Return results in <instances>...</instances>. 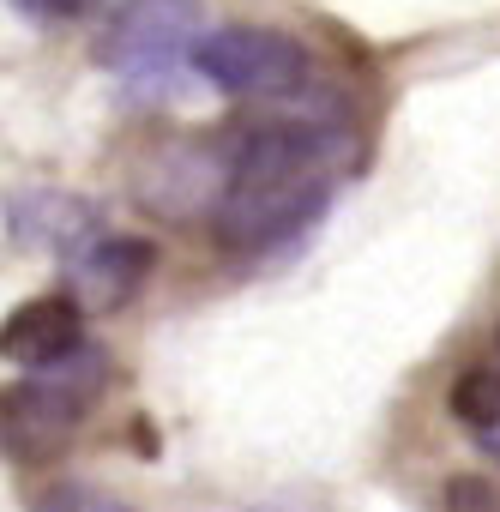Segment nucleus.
Wrapping results in <instances>:
<instances>
[{"mask_svg":"<svg viewBox=\"0 0 500 512\" xmlns=\"http://www.w3.org/2000/svg\"><path fill=\"white\" fill-rule=\"evenodd\" d=\"M193 73L223 97L290 103L314 85V55L290 31H272V25H217V31H199Z\"/></svg>","mask_w":500,"mask_h":512,"instance_id":"nucleus-1","label":"nucleus"},{"mask_svg":"<svg viewBox=\"0 0 500 512\" xmlns=\"http://www.w3.org/2000/svg\"><path fill=\"white\" fill-rule=\"evenodd\" d=\"M193 13L199 0H133L97 37V67L115 73L133 97H169L181 61L193 67Z\"/></svg>","mask_w":500,"mask_h":512,"instance_id":"nucleus-2","label":"nucleus"},{"mask_svg":"<svg viewBox=\"0 0 500 512\" xmlns=\"http://www.w3.org/2000/svg\"><path fill=\"white\" fill-rule=\"evenodd\" d=\"M332 205V175L308 181H229L211 205V235L223 253H272L320 223Z\"/></svg>","mask_w":500,"mask_h":512,"instance_id":"nucleus-3","label":"nucleus"},{"mask_svg":"<svg viewBox=\"0 0 500 512\" xmlns=\"http://www.w3.org/2000/svg\"><path fill=\"white\" fill-rule=\"evenodd\" d=\"M103 386H109V356H103L97 344H85V350H73L67 362L37 368L31 380H19V386L7 392V440H13V452L25 458V452H37V446L67 440V434L91 416V404L103 398Z\"/></svg>","mask_w":500,"mask_h":512,"instance_id":"nucleus-4","label":"nucleus"},{"mask_svg":"<svg viewBox=\"0 0 500 512\" xmlns=\"http://www.w3.org/2000/svg\"><path fill=\"white\" fill-rule=\"evenodd\" d=\"M7 235L13 247H43V253H85L91 241H103V211L79 193H61V187H37V193H13L7 199Z\"/></svg>","mask_w":500,"mask_h":512,"instance_id":"nucleus-5","label":"nucleus"},{"mask_svg":"<svg viewBox=\"0 0 500 512\" xmlns=\"http://www.w3.org/2000/svg\"><path fill=\"white\" fill-rule=\"evenodd\" d=\"M151 266H157V247L145 235H103V241H91L85 253L67 260V278H73V296L85 308L109 314V308H127L145 290Z\"/></svg>","mask_w":500,"mask_h":512,"instance_id":"nucleus-6","label":"nucleus"},{"mask_svg":"<svg viewBox=\"0 0 500 512\" xmlns=\"http://www.w3.org/2000/svg\"><path fill=\"white\" fill-rule=\"evenodd\" d=\"M85 302L79 296H31L7 314V332H0V344H7V356L19 368H55L67 362L73 350H85Z\"/></svg>","mask_w":500,"mask_h":512,"instance_id":"nucleus-7","label":"nucleus"},{"mask_svg":"<svg viewBox=\"0 0 500 512\" xmlns=\"http://www.w3.org/2000/svg\"><path fill=\"white\" fill-rule=\"evenodd\" d=\"M446 410L470 434H500V368H488V362L464 368L452 380V392H446Z\"/></svg>","mask_w":500,"mask_h":512,"instance_id":"nucleus-8","label":"nucleus"},{"mask_svg":"<svg viewBox=\"0 0 500 512\" xmlns=\"http://www.w3.org/2000/svg\"><path fill=\"white\" fill-rule=\"evenodd\" d=\"M31 512H121L103 488H85V482H61V488H49V494H37V506Z\"/></svg>","mask_w":500,"mask_h":512,"instance_id":"nucleus-9","label":"nucleus"},{"mask_svg":"<svg viewBox=\"0 0 500 512\" xmlns=\"http://www.w3.org/2000/svg\"><path fill=\"white\" fill-rule=\"evenodd\" d=\"M446 512H500V494L482 476H452L446 482Z\"/></svg>","mask_w":500,"mask_h":512,"instance_id":"nucleus-10","label":"nucleus"},{"mask_svg":"<svg viewBox=\"0 0 500 512\" xmlns=\"http://www.w3.org/2000/svg\"><path fill=\"white\" fill-rule=\"evenodd\" d=\"M25 13H37V19H85L91 7H103V0H19Z\"/></svg>","mask_w":500,"mask_h":512,"instance_id":"nucleus-11","label":"nucleus"},{"mask_svg":"<svg viewBox=\"0 0 500 512\" xmlns=\"http://www.w3.org/2000/svg\"><path fill=\"white\" fill-rule=\"evenodd\" d=\"M488 452H494V458H500V440H488Z\"/></svg>","mask_w":500,"mask_h":512,"instance_id":"nucleus-12","label":"nucleus"},{"mask_svg":"<svg viewBox=\"0 0 500 512\" xmlns=\"http://www.w3.org/2000/svg\"><path fill=\"white\" fill-rule=\"evenodd\" d=\"M494 338H500V332H494Z\"/></svg>","mask_w":500,"mask_h":512,"instance_id":"nucleus-13","label":"nucleus"}]
</instances>
